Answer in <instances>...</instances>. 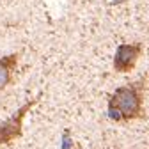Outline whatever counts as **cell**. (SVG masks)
<instances>
[{
	"label": "cell",
	"mask_w": 149,
	"mask_h": 149,
	"mask_svg": "<svg viewBox=\"0 0 149 149\" xmlns=\"http://www.w3.org/2000/svg\"><path fill=\"white\" fill-rule=\"evenodd\" d=\"M108 116L114 121L144 119V80L117 87L108 98Z\"/></svg>",
	"instance_id": "cell-1"
},
{
	"label": "cell",
	"mask_w": 149,
	"mask_h": 149,
	"mask_svg": "<svg viewBox=\"0 0 149 149\" xmlns=\"http://www.w3.org/2000/svg\"><path fill=\"white\" fill-rule=\"evenodd\" d=\"M37 103V98L36 100H30L27 101L25 105H22L14 114L6 119L4 123H0V146H9L13 140L20 139L22 137V132H23V119L27 116V112Z\"/></svg>",
	"instance_id": "cell-2"
},
{
	"label": "cell",
	"mask_w": 149,
	"mask_h": 149,
	"mask_svg": "<svg viewBox=\"0 0 149 149\" xmlns=\"http://www.w3.org/2000/svg\"><path fill=\"white\" fill-rule=\"evenodd\" d=\"M142 43H124L119 45L114 55V69L117 73H130L142 55Z\"/></svg>",
	"instance_id": "cell-3"
},
{
	"label": "cell",
	"mask_w": 149,
	"mask_h": 149,
	"mask_svg": "<svg viewBox=\"0 0 149 149\" xmlns=\"http://www.w3.org/2000/svg\"><path fill=\"white\" fill-rule=\"evenodd\" d=\"M18 61H20V53L18 52L0 57V91H4L13 82V74L16 71Z\"/></svg>",
	"instance_id": "cell-4"
}]
</instances>
